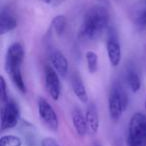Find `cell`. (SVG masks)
<instances>
[{
  "instance_id": "obj_8",
  "label": "cell",
  "mask_w": 146,
  "mask_h": 146,
  "mask_svg": "<svg viewBox=\"0 0 146 146\" xmlns=\"http://www.w3.org/2000/svg\"><path fill=\"white\" fill-rule=\"evenodd\" d=\"M106 49L109 62L112 66L116 67L119 65L121 61V47H120L119 41L116 32L113 29H110L108 33L107 42H106Z\"/></svg>"
},
{
  "instance_id": "obj_22",
  "label": "cell",
  "mask_w": 146,
  "mask_h": 146,
  "mask_svg": "<svg viewBox=\"0 0 146 146\" xmlns=\"http://www.w3.org/2000/svg\"><path fill=\"white\" fill-rule=\"evenodd\" d=\"M94 146H100V145H98V144H95V145H94Z\"/></svg>"
},
{
  "instance_id": "obj_15",
  "label": "cell",
  "mask_w": 146,
  "mask_h": 146,
  "mask_svg": "<svg viewBox=\"0 0 146 146\" xmlns=\"http://www.w3.org/2000/svg\"><path fill=\"white\" fill-rule=\"evenodd\" d=\"M72 88L74 94L76 95V97L80 100L83 103H87L88 101V95L87 92H86L85 86H84L82 80L79 77H75L73 78V82H72Z\"/></svg>"
},
{
  "instance_id": "obj_24",
  "label": "cell",
  "mask_w": 146,
  "mask_h": 146,
  "mask_svg": "<svg viewBox=\"0 0 146 146\" xmlns=\"http://www.w3.org/2000/svg\"><path fill=\"white\" fill-rule=\"evenodd\" d=\"M127 146H129V145H127Z\"/></svg>"
},
{
  "instance_id": "obj_18",
  "label": "cell",
  "mask_w": 146,
  "mask_h": 146,
  "mask_svg": "<svg viewBox=\"0 0 146 146\" xmlns=\"http://www.w3.org/2000/svg\"><path fill=\"white\" fill-rule=\"evenodd\" d=\"M22 141L15 135H4L0 139V146H21Z\"/></svg>"
},
{
  "instance_id": "obj_11",
  "label": "cell",
  "mask_w": 146,
  "mask_h": 146,
  "mask_svg": "<svg viewBox=\"0 0 146 146\" xmlns=\"http://www.w3.org/2000/svg\"><path fill=\"white\" fill-rule=\"evenodd\" d=\"M50 62L59 75L62 77L66 76V74L68 73L69 64L67 58L61 51L53 50L50 53Z\"/></svg>"
},
{
  "instance_id": "obj_4",
  "label": "cell",
  "mask_w": 146,
  "mask_h": 146,
  "mask_svg": "<svg viewBox=\"0 0 146 146\" xmlns=\"http://www.w3.org/2000/svg\"><path fill=\"white\" fill-rule=\"evenodd\" d=\"M19 108L17 104L13 101H6V103L1 107L0 111V120H1V130L4 131L7 129L15 127L19 121Z\"/></svg>"
},
{
  "instance_id": "obj_16",
  "label": "cell",
  "mask_w": 146,
  "mask_h": 146,
  "mask_svg": "<svg viewBox=\"0 0 146 146\" xmlns=\"http://www.w3.org/2000/svg\"><path fill=\"white\" fill-rule=\"evenodd\" d=\"M67 25V21L65 16L63 15H57L51 21V28L53 29L57 35H62L65 31Z\"/></svg>"
},
{
  "instance_id": "obj_12",
  "label": "cell",
  "mask_w": 146,
  "mask_h": 146,
  "mask_svg": "<svg viewBox=\"0 0 146 146\" xmlns=\"http://www.w3.org/2000/svg\"><path fill=\"white\" fill-rule=\"evenodd\" d=\"M85 118L87 122L88 132L91 135H95L99 129V116H98V110L95 104H88L85 112Z\"/></svg>"
},
{
  "instance_id": "obj_7",
  "label": "cell",
  "mask_w": 146,
  "mask_h": 146,
  "mask_svg": "<svg viewBox=\"0 0 146 146\" xmlns=\"http://www.w3.org/2000/svg\"><path fill=\"white\" fill-rule=\"evenodd\" d=\"M24 58V49L20 43H13L6 52V70L7 72L16 69H21V64Z\"/></svg>"
},
{
  "instance_id": "obj_17",
  "label": "cell",
  "mask_w": 146,
  "mask_h": 146,
  "mask_svg": "<svg viewBox=\"0 0 146 146\" xmlns=\"http://www.w3.org/2000/svg\"><path fill=\"white\" fill-rule=\"evenodd\" d=\"M86 62H87V68L90 73H95L98 69V56L93 51H87L85 54Z\"/></svg>"
},
{
  "instance_id": "obj_2",
  "label": "cell",
  "mask_w": 146,
  "mask_h": 146,
  "mask_svg": "<svg viewBox=\"0 0 146 146\" xmlns=\"http://www.w3.org/2000/svg\"><path fill=\"white\" fill-rule=\"evenodd\" d=\"M127 145L146 146V116L138 112L132 115L128 127Z\"/></svg>"
},
{
  "instance_id": "obj_23",
  "label": "cell",
  "mask_w": 146,
  "mask_h": 146,
  "mask_svg": "<svg viewBox=\"0 0 146 146\" xmlns=\"http://www.w3.org/2000/svg\"><path fill=\"white\" fill-rule=\"evenodd\" d=\"M145 108H146V100H145Z\"/></svg>"
},
{
  "instance_id": "obj_9",
  "label": "cell",
  "mask_w": 146,
  "mask_h": 146,
  "mask_svg": "<svg viewBox=\"0 0 146 146\" xmlns=\"http://www.w3.org/2000/svg\"><path fill=\"white\" fill-rule=\"evenodd\" d=\"M133 24L141 30H146V0H139L130 9Z\"/></svg>"
},
{
  "instance_id": "obj_3",
  "label": "cell",
  "mask_w": 146,
  "mask_h": 146,
  "mask_svg": "<svg viewBox=\"0 0 146 146\" xmlns=\"http://www.w3.org/2000/svg\"><path fill=\"white\" fill-rule=\"evenodd\" d=\"M128 98L126 92L119 84H114L111 87L108 98V108H109L110 118L113 121L120 119L123 112L127 107Z\"/></svg>"
},
{
  "instance_id": "obj_5",
  "label": "cell",
  "mask_w": 146,
  "mask_h": 146,
  "mask_svg": "<svg viewBox=\"0 0 146 146\" xmlns=\"http://www.w3.org/2000/svg\"><path fill=\"white\" fill-rule=\"evenodd\" d=\"M37 106H38L39 117L43 123L52 131H56L59 126L58 116L53 107L50 105V103L44 98L40 97L37 102Z\"/></svg>"
},
{
  "instance_id": "obj_19",
  "label": "cell",
  "mask_w": 146,
  "mask_h": 146,
  "mask_svg": "<svg viewBox=\"0 0 146 146\" xmlns=\"http://www.w3.org/2000/svg\"><path fill=\"white\" fill-rule=\"evenodd\" d=\"M7 89H6V82L3 76L0 77V97H1V101L6 102L7 101Z\"/></svg>"
},
{
  "instance_id": "obj_14",
  "label": "cell",
  "mask_w": 146,
  "mask_h": 146,
  "mask_svg": "<svg viewBox=\"0 0 146 146\" xmlns=\"http://www.w3.org/2000/svg\"><path fill=\"white\" fill-rule=\"evenodd\" d=\"M126 81H127L128 85H129L130 89L133 92L139 91L140 87H141V79L140 76L134 68H127L126 71Z\"/></svg>"
},
{
  "instance_id": "obj_6",
  "label": "cell",
  "mask_w": 146,
  "mask_h": 146,
  "mask_svg": "<svg viewBox=\"0 0 146 146\" xmlns=\"http://www.w3.org/2000/svg\"><path fill=\"white\" fill-rule=\"evenodd\" d=\"M45 86L49 95L53 100H58L61 94V83L59 79V74L51 66H45L44 68Z\"/></svg>"
},
{
  "instance_id": "obj_21",
  "label": "cell",
  "mask_w": 146,
  "mask_h": 146,
  "mask_svg": "<svg viewBox=\"0 0 146 146\" xmlns=\"http://www.w3.org/2000/svg\"><path fill=\"white\" fill-rule=\"evenodd\" d=\"M42 2H44L45 4L49 5V6H58V5L62 4L63 2H65V0H41Z\"/></svg>"
},
{
  "instance_id": "obj_13",
  "label": "cell",
  "mask_w": 146,
  "mask_h": 146,
  "mask_svg": "<svg viewBox=\"0 0 146 146\" xmlns=\"http://www.w3.org/2000/svg\"><path fill=\"white\" fill-rule=\"evenodd\" d=\"M72 123L74 126L76 133L79 136H84L88 132L87 122H86L85 114L82 113V111L78 108H75L72 113Z\"/></svg>"
},
{
  "instance_id": "obj_10",
  "label": "cell",
  "mask_w": 146,
  "mask_h": 146,
  "mask_svg": "<svg viewBox=\"0 0 146 146\" xmlns=\"http://www.w3.org/2000/svg\"><path fill=\"white\" fill-rule=\"evenodd\" d=\"M17 18L9 8H3L0 13V34L4 35L17 27Z\"/></svg>"
},
{
  "instance_id": "obj_1",
  "label": "cell",
  "mask_w": 146,
  "mask_h": 146,
  "mask_svg": "<svg viewBox=\"0 0 146 146\" xmlns=\"http://www.w3.org/2000/svg\"><path fill=\"white\" fill-rule=\"evenodd\" d=\"M109 25V12L103 5H94L90 7L84 15L80 25L78 35L85 41L97 40L107 30Z\"/></svg>"
},
{
  "instance_id": "obj_20",
  "label": "cell",
  "mask_w": 146,
  "mask_h": 146,
  "mask_svg": "<svg viewBox=\"0 0 146 146\" xmlns=\"http://www.w3.org/2000/svg\"><path fill=\"white\" fill-rule=\"evenodd\" d=\"M41 146H59V144L54 138L45 137L41 141Z\"/></svg>"
}]
</instances>
